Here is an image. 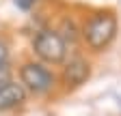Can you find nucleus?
<instances>
[{"label":"nucleus","instance_id":"4","mask_svg":"<svg viewBox=\"0 0 121 116\" xmlns=\"http://www.w3.org/2000/svg\"><path fill=\"white\" fill-rule=\"evenodd\" d=\"M89 75H91V67L84 58H73L63 69V80L67 86H80L89 80Z\"/></svg>","mask_w":121,"mask_h":116},{"label":"nucleus","instance_id":"5","mask_svg":"<svg viewBox=\"0 0 121 116\" xmlns=\"http://www.w3.org/2000/svg\"><path fill=\"white\" fill-rule=\"evenodd\" d=\"M26 101V88L17 82H9L0 88V112H7Z\"/></svg>","mask_w":121,"mask_h":116},{"label":"nucleus","instance_id":"1","mask_svg":"<svg viewBox=\"0 0 121 116\" xmlns=\"http://www.w3.org/2000/svg\"><path fill=\"white\" fill-rule=\"evenodd\" d=\"M117 35V17L112 13H97L84 26V41L91 50L102 52L112 43Z\"/></svg>","mask_w":121,"mask_h":116},{"label":"nucleus","instance_id":"6","mask_svg":"<svg viewBox=\"0 0 121 116\" xmlns=\"http://www.w3.org/2000/svg\"><path fill=\"white\" fill-rule=\"evenodd\" d=\"M7 58H9V47L4 41H0V67L7 65Z\"/></svg>","mask_w":121,"mask_h":116},{"label":"nucleus","instance_id":"7","mask_svg":"<svg viewBox=\"0 0 121 116\" xmlns=\"http://www.w3.org/2000/svg\"><path fill=\"white\" fill-rule=\"evenodd\" d=\"M11 82V77H9V69H7V65L4 67H0V88H2L4 84H9Z\"/></svg>","mask_w":121,"mask_h":116},{"label":"nucleus","instance_id":"2","mask_svg":"<svg viewBox=\"0 0 121 116\" xmlns=\"http://www.w3.org/2000/svg\"><path fill=\"white\" fill-rule=\"evenodd\" d=\"M33 50L35 54L41 58L43 62H50V65H58L65 60V54H67V43L65 39L60 37L58 32L52 30H41L35 41H33Z\"/></svg>","mask_w":121,"mask_h":116},{"label":"nucleus","instance_id":"3","mask_svg":"<svg viewBox=\"0 0 121 116\" xmlns=\"http://www.w3.org/2000/svg\"><path fill=\"white\" fill-rule=\"evenodd\" d=\"M20 80L24 88L35 95H43L54 86V73L39 62H26L20 69Z\"/></svg>","mask_w":121,"mask_h":116},{"label":"nucleus","instance_id":"8","mask_svg":"<svg viewBox=\"0 0 121 116\" xmlns=\"http://www.w3.org/2000/svg\"><path fill=\"white\" fill-rule=\"evenodd\" d=\"M13 2H15V7H17V9H22V11H28L30 7L35 4V0H13Z\"/></svg>","mask_w":121,"mask_h":116}]
</instances>
